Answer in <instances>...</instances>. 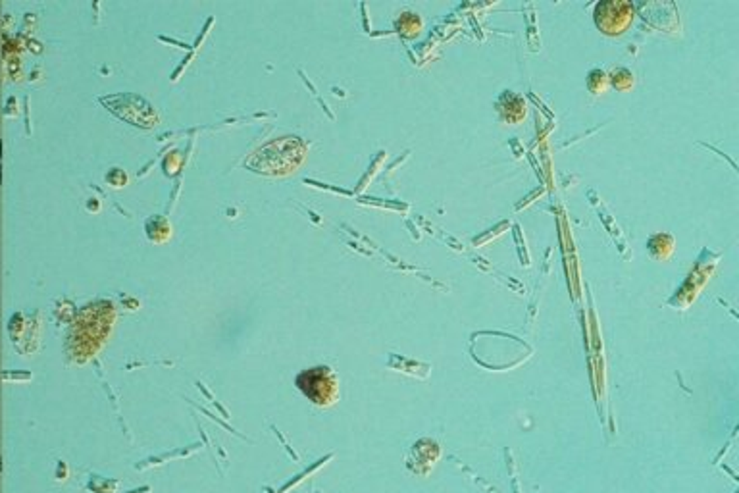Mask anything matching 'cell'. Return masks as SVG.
<instances>
[{
  "label": "cell",
  "instance_id": "cell-1",
  "mask_svg": "<svg viewBox=\"0 0 739 493\" xmlns=\"http://www.w3.org/2000/svg\"><path fill=\"white\" fill-rule=\"evenodd\" d=\"M297 387L318 407H330L339 397V378L330 366H314L300 372Z\"/></svg>",
  "mask_w": 739,
  "mask_h": 493
},
{
  "label": "cell",
  "instance_id": "cell-2",
  "mask_svg": "<svg viewBox=\"0 0 739 493\" xmlns=\"http://www.w3.org/2000/svg\"><path fill=\"white\" fill-rule=\"evenodd\" d=\"M635 16V8L631 2L624 0H608V2H599L595 6V26L599 27L601 33L608 37H620L628 31Z\"/></svg>",
  "mask_w": 739,
  "mask_h": 493
},
{
  "label": "cell",
  "instance_id": "cell-3",
  "mask_svg": "<svg viewBox=\"0 0 739 493\" xmlns=\"http://www.w3.org/2000/svg\"><path fill=\"white\" fill-rule=\"evenodd\" d=\"M495 108L501 122L505 124H520L526 118V101L523 97L512 91L501 92V97L495 102Z\"/></svg>",
  "mask_w": 739,
  "mask_h": 493
},
{
  "label": "cell",
  "instance_id": "cell-4",
  "mask_svg": "<svg viewBox=\"0 0 739 493\" xmlns=\"http://www.w3.org/2000/svg\"><path fill=\"white\" fill-rule=\"evenodd\" d=\"M414 455H416V474H422L425 476L430 472V468L435 464V460L439 459V445L432 439H422L414 445Z\"/></svg>",
  "mask_w": 739,
  "mask_h": 493
},
{
  "label": "cell",
  "instance_id": "cell-5",
  "mask_svg": "<svg viewBox=\"0 0 739 493\" xmlns=\"http://www.w3.org/2000/svg\"><path fill=\"white\" fill-rule=\"evenodd\" d=\"M674 247H676V241L670 234H655L647 241L649 254L658 262L670 259L674 254Z\"/></svg>",
  "mask_w": 739,
  "mask_h": 493
},
{
  "label": "cell",
  "instance_id": "cell-6",
  "mask_svg": "<svg viewBox=\"0 0 739 493\" xmlns=\"http://www.w3.org/2000/svg\"><path fill=\"white\" fill-rule=\"evenodd\" d=\"M608 85H612L616 91L626 92V91H630V89H633V85H635V76H633V72H630L628 67H616L615 72L608 76Z\"/></svg>",
  "mask_w": 739,
  "mask_h": 493
},
{
  "label": "cell",
  "instance_id": "cell-7",
  "mask_svg": "<svg viewBox=\"0 0 739 493\" xmlns=\"http://www.w3.org/2000/svg\"><path fill=\"white\" fill-rule=\"evenodd\" d=\"M422 17L414 14V12H405L403 16L397 19V29L405 37H416V35L422 31Z\"/></svg>",
  "mask_w": 739,
  "mask_h": 493
},
{
  "label": "cell",
  "instance_id": "cell-8",
  "mask_svg": "<svg viewBox=\"0 0 739 493\" xmlns=\"http://www.w3.org/2000/svg\"><path fill=\"white\" fill-rule=\"evenodd\" d=\"M587 89L591 95H603L608 89V74L605 70H591L587 76Z\"/></svg>",
  "mask_w": 739,
  "mask_h": 493
}]
</instances>
